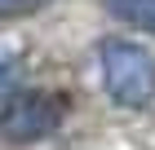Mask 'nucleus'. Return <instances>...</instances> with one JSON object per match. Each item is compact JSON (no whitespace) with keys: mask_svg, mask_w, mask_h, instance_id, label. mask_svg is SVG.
Masks as SVG:
<instances>
[{"mask_svg":"<svg viewBox=\"0 0 155 150\" xmlns=\"http://www.w3.org/2000/svg\"><path fill=\"white\" fill-rule=\"evenodd\" d=\"M97 71H102V88L115 106L124 110H142L155 102V53L137 40L107 35L97 44Z\"/></svg>","mask_w":155,"mask_h":150,"instance_id":"obj_1","label":"nucleus"},{"mask_svg":"<svg viewBox=\"0 0 155 150\" xmlns=\"http://www.w3.org/2000/svg\"><path fill=\"white\" fill-rule=\"evenodd\" d=\"M67 93H53V88H27V93H13L9 102L0 106V137L9 146H36V141L53 137L67 119Z\"/></svg>","mask_w":155,"mask_h":150,"instance_id":"obj_2","label":"nucleus"},{"mask_svg":"<svg viewBox=\"0 0 155 150\" xmlns=\"http://www.w3.org/2000/svg\"><path fill=\"white\" fill-rule=\"evenodd\" d=\"M107 13L120 18L124 27H137V31L155 35V0H107Z\"/></svg>","mask_w":155,"mask_h":150,"instance_id":"obj_3","label":"nucleus"},{"mask_svg":"<svg viewBox=\"0 0 155 150\" xmlns=\"http://www.w3.org/2000/svg\"><path fill=\"white\" fill-rule=\"evenodd\" d=\"M18 84H22V53L0 44V106L18 93Z\"/></svg>","mask_w":155,"mask_h":150,"instance_id":"obj_4","label":"nucleus"},{"mask_svg":"<svg viewBox=\"0 0 155 150\" xmlns=\"http://www.w3.org/2000/svg\"><path fill=\"white\" fill-rule=\"evenodd\" d=\"M49 0H0V22H18V18H31L40 13Z\"/></svg>","mask_w":155,"mask_h":150,"instance_id":"obj_5","label":"nucleus"}]
</instances>
